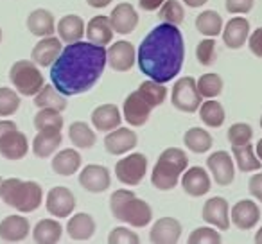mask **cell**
Masks as SVG:
<instances>
[{"instance_id":"cell-43","label":"cell","mask_w":262,"mask_h":244,"mask_svg":"<svg viewBox=\"0 0 262 244\" xmlns=\"http://www.w3.org/2000/svg\"><path fill=\"white\" fill-rule=\"evenodd\" d=\"M226 139L232 146H241V144L251 142L253 139V129H251L250 124L246 122H237V124H232L226 131Z\"/></svg>"},{"instance_id":"cell-48","label":"cell","mask_w":262,"mask_h":244,"mask_svg":"<svg viewBox=\"0 0 262 244\" xmlns=\"http://www.w3.org/2000/svg\"><path fill=\"white\" fill-rule=\"evenodd\" d=\"M248 47L257 58H262V27L255 29L248 38Z\"/></svg>"},{"instance_id":"cell-41","label":"cell","mask_w":262,"mask_h":244,"mask_svg":"<svg viewBox=\"0 0 262 244\" xmlns=\"http://www.w3.org/2000/svg\"><path fill=\"white\" fill-rule=\"evenodd\" d=\"M160 11V18L165 24H172V26H182L183 20H185V9L180 4L178 0H165Z\"/></svg>"},{"instance_id":"cell-23","label":"cell","mask_w":262,"mask_h":244,"mask_svg":"<svg viewBox=\"0 0 262 244\" xmlns=\"http://www.w3.org/2000/svg\"><path fill=\"white\" fill-rule=\"evenodd\" d=\"M223 41L228 49H241L250 38V22L246 16H233L225 27H223Z\"/></svg>"},{"instance_id":"cell-9","label":"cell","mask_w":262,"mask_h":244,"mask_svg":"<svg viewBox=\"0 0 262 244\" xmlns=\"http://www.w3.org/2000/svg\"><path fill=\"white\" fill-rule=\"evenodd\" d=\"M151 112H153V104L146 99V95L140 90L131 92L126 99H124L122 106V117L126 122L133 128H140L149 120Z\"/></svg>"},{"instance_id":"cell-39","label":"cell","mask_w":262,"mask_h":244,"mask_svg":"<svg viewBox=\"0 0 262 244\" xmlns=\"http://www.w3.org/2000/svg\"><path fill=\"white\" fill-rule=\"evenodd\" d=\"M198 83V90H200L201 97L205 99H214L217 95H221L223 92V79L219 74L210 72V74H203L200 79H196Z\"/></svg>"},{"instance_id":"cell-45","label":"cell","mask_w":262,"mask_h":244,"mask_svg":"<svg viewBox=\"0 0 262 244\" xmlns=\"http://www.w3.org/2000/svg\"><path fill=\"white\" fill-rule=\"evenodd\" d=\"M215 56H217V51H215V41L212 38H207V40H201L196 47V58L198 61L203 66H210L214 65Z\"/></svg>"},{"instance_id":"cell-54","label":"cell","mask_w":262,"mask_h":244,"mask_svg":"<svg viewBox=\"0 0 262 244\" xmlns=\"http://www.w3.org/2000/svg\"><path fill=\"white\" fill-rule=\"evenodd\" d=\"M255 153H257V157H258V160L262 162V139L257 142V146H255Z\"/></svg>"},{"instance_id":"cell-8","label":"cell","mask_w":262,"mask_h":244,"mask_svg":"<svg viewBox=\"0 0 262 244\" xmlns=\"http://www.w3.org/2000/svg\"><path fill=\"white\" fill-rule=\"evenodd\" d=\"M147 172V158L142 153H131L115 164L117 180L124 185L135 187L144 180Z\"/></svg>"},{"instance_id":"cell-28","label":"cell","mask_w":262,"mask_h":244,"mask_svg":"<svg viewBox=\"0 0 262 244\" xmlns=\"http://www.w3.org/2000/svg\"><path fill=\"white\" fill-rule=\"evenodd\" d=\"M67 233L72 240H88L95 233V221L90 214L77 212L67 221Z\"/></svg>"},{"instance_id":"cell-6","label":"cell","mask_w":262,"mask_h":244,"mask_svg":"<svg viewBox=\"0 0 262 244\" xmlns=\"http://www.w3.org/2000/svg\"><path fill=\"white\" fill-rule=\"evenodd\" d=\"M9 81L16 88V92L20 95H26V97H31V95L34 97L45 84L43 74L40 72V69L33 59L31 61L20 59V61L13 63L9 69Z\"/></svg>"},{"instance_id":"cell-15","label":"cell","mask_w":262,"mask_h":244,"mask_svg":"<svg viewBox=\"0 0 262 244\" xmlns=\"http://www.w3.org/2000/svg\"><path fill=\"white\" fill-rule=\"evenodd\" d=\"M203 219L210 226L217 230H228L230 228V205L225 197L214 196L203 205V212H201Z\"/></svg>"},{"instance_id":"cell-17","label":"cell","mask_w":262,"mask_h":244,"mask_svg":"<svg viewBox=\"0 0 262 244\" xmlns=\"http://www.w3.org/2000/svg\"><path fill=\"white\" fill-rule=\"evenodd\" d=\"M110 24H112L113 31L119 34H131L139 26V13L127 2H120L117 8L112 9L110 13Z\"/></svg>"},{"instance_id":"cell-40","label":"cell","mask_w":262,"mask_h":244,"mask_svg":"<svg viewBox=\"0 0 262 244\" xmlns=\"http://www.w3.org/2000/svg\"><path fill=\"white\" fill-rule=\"evenodd\" d=\"M139 90L146 95V99L153 104V108L162 106L165 102V99H167V88L164 86V83H158L155 79H147L144 83H140Z\"/></svg>"},{"instance_id":"cell-46","label":"cell","mask_w":262,"mask_h":244,"mask_svg":"<svg viewBox=\"0 0 262 244\" xmlns=\"http://www.w3.org/2000/svg\"><path fill=\"white\" fill-rule=\"evenodd\" d=\"M108 242L110 244H139L140 237L135 232H131L126 226H117L110 232L108 235Z\"/></svg>"},{"instance_id":"cell-21","label":"cell","mask_w":262,"mask_h":244,"mask_svg":"<svg viewBox=\"0 0 262 244\" xmlns=\"http://www.w3.org/2000/svg\"><path fill=\"white\" fill-rule=\"evenodd\" d=\"M31 223L24 215H8L0 223V239L4 242H22L29 237Z\"/></svg>"},{"instance_id":"cell-19","label":"cell","mask_w":262,"mask_h":244,"mask_svg":"<svg viewBox=\"0 0 262 244\" xmlns=\"http://www.w3.org/2000/svg\"><path fill=\"white\" fill-rule=\"evenodd\" d=\"M182 237V223L174 217H160L149 232V240L155 244H176Z\"/></svg>"},{"instance_id":"cell-42","label":"cell","mask_w":262,"mask_h":244,"mask_svg":"<svg viewBox=\"0 0 262 244\" xmlns=\"http://www.w3.org/2000/svg\"><path fill=\"white\" fill-rule=\"evenodd\" d=\"M20 95L13 88H0V117H11L20 108Z\"/></svg>"},{"instance_id":"cell-47","label":"cell","mask_w":262,"mask_h":244,"mask_svg":"<svg viewBox=\"0 0 262 244\" xmlns=\"http://www.w3.org/2000/svg\"><path fill=\"white\" fill-rule=\"evenodd\" d=\"M255 0H225L226 11L230 15H246L253 9Z\"/></svg>"},{"instance_id":"cell-1","label":"cell","mask_w":262,"mask_h":244,"mask_svg":"<svg viewBox=\"0 0 262 244\" xmlns=\"http://www.w3.org/2000/svg\"><path fill=\"white\" fill-rule=\"evenodd\" d=\"M108 65L104 45L92 41L67 43L51 65V81L63 95H79L94 88Z\"/></svg>"},{"instance_id":"cell-44","label":"cell","mask_w":262,"mask_h":244,"mask_svg":"<svg viewBox=\"0 0 262 244\" xmlns=\"http://www.w3.org/2000/svg\"><path fill=\"white\" fill-rule=\"evenodd\" d=\"M221 233L210 226H200L189 235V244H219Z\"/></svg>"},{"instance_id":"cell-16","label":"cell","mask_w":262,"mask_h":244,"mask_svg":"<svg viewBox=\"0 0 262 244\" xmlns=\"http://www.w3.org/2000/svg\"><path fill=\"white\" fill-rule=\"evenodd\" d=\"M182 187L185 190V194H189L190 197H201L210 190V176L200 165L194 167H187L185 172L182 174Z\"/></svg>"},{"instance_id":"cell-30","label":"cell","mask_w":262,"mask_h":244,"mask_svg":"<svg viewBox=\"0 0 262 244\" xmlns=\"http://www.w3.org/2000/svg\"><path fill=\"white\" fill-rule=\"evenodd\" d=\"M63 142L61 131H38L33 140V153L38 158H49L59 149Z\"/></svg>"},{"instance_id":"cell-26","label":"cell","mask_w":262,"mask_h":244,"mask_svg":"<svg viewBox=\"0 0 262 244\" xmlns=\"http://www.w3.org/2000/svg\"><path fill=\"white\" fill-rule=\"evenodd\" d=\"M113 31L112 24H110V18L108 16H94V18L88 22L86 26V31H84V36L88 38V41L95 45H110L113 41Z\"/></svg>"},{"instance_id":"cell-56","label":"cell","mask_w":262,"mask_h":244,"mask_svg":"<svg viewBox=\"0 0 262 244\" xmlns=\"http://www.w3.org/2000/svg\"><path fill=\"white\" fill-rule=\"evenodd\" d=\"M2 182H4V180H2V176H0V187H2Z\"/></svg>"},{"instance_id":"cell-37","label":"cell","mask_w":262,"mask_h":244,"mask_svg":"<svg viewBox=\"0 0 262 244\" xmlns=\"http://www.w3.org/2000/svg\"><path fill=\"white\" fill-rule=\"evenodd\" d=\"M63 126H65V119L58 109L40 108V112L34 115V128L38 131H61Z\"/></svg>"},{"instance_id":"cell-58","label":"cell","mask_w":262,"mask_h":244,"mask_svg":"<svg viewBox=\"0 0 262 244\" xmlns=\"http://www.w3.org/2000/svg\"><path fill=\"white\" fill-rule=\"evenodd\" d=\"M260 129H262V117H260Z\"/></svg>"},{"instance_id":"cell-53","label":"cell","mask_w":262,"mask_h":244,"mask_svg":"<svg viewBox=\"0 0 262 244\" xmlns=\"http://www.w3.org/2000/svg\"><path fill=\"white\" fill-rule=\"evenodd\" d=\"M182 2H185L189 8H201V6L207 4L208 0H182Z\"/></svg>"},{"instance_id":"cell-20","label":"cell","mask_w":262,"mask_h":244,"mask_svg":"<svg viewBox=\"0 0 262 244\" xmlns=\"http://www.w3.org/2000/svg\"><path fill=\"white\" fill-rule=\"evenodd\" d=\"M230 221L239 230H251L260 221V208L251 199H241L232 207Z\"/></svg>"},{"instance_id":"cell-22","label":"cell","mask_w":262,"mask_h":244,"mask_svg":"<svg viewBox=\"0 0 262 244\" xmlns=\"http://www.w3.org/2000/svg\"><path fill=\"white\" fill-rule=\"evenodd\" d=\"M61 51H63L61 40L52 34V36L40 38V41L34 45L33 52H31V59L38 66H51L58 59V56L61 54Z\"/></svg>"},{"instance_id":"cell-51","label":"cell","mask_w":262,"mask_h":244,"mask_svg":"<svg viewBox=\"0 0 262 244\" xmlns=\"http://www.w3.org/2000/svg\"><path fill=\"white\" fill-rule=\"evenodd\" d=\"M13 128H16V124L13 122V120H0V139Z\"/></svg>"},{"instance_id":"cell-50","label":"cell","mask_w":262,"mask_h":244,"mask_svg":"<svg viewBox=\"0 0 262 244\" xmlns=\"http://www.w3.org/2000/svg\"><path fill=\"white\" fill-rule=\"evenodd\" d=\"M164 2L165 0H140L139 6H140V9H144V11H158Z\"/></svg>"},{"instance_id":"cell-32","label":"cell","mask_w":262,"mask_h":244,"mask_svg":"<svg viewBox=\"0 0 262 244\" xmlns=\"http://www.w3.org/2000/svg\"><path fill=\"white\" fill-rule=\"evenodd\" d=\"M233 162L237 164L241 172H255L262 169V162L255 154V149L250 142L241 144V146H232Z\"/></svg>"},{"instance_id":"cell-29","label":"cell","mask_w":262,"mask_h":244,"mask_svg":"<svg viewBox=\"0 0 262 244\" xmlns=\"http://www.w3.org/2000/svg\"><path fill=\"white\" fill-rule=\"evenodd\" d=\"M83 158L76 149H61L52 158V171L59 176H72L81 169Z\"/></svg>"},{"instance_id":"cell-13","label":"cell","mask_w":262,"mask_h":244,"mask_svg":"<svg viewBox=\"0 0 262 244\" xmlns=\"http://www.w3.org/2000/svg\"><path fill=\"white\" fill-rule=\"evenodd\" d=\"M106 56H108V65L115 72H127L137 63V51L127 40H120L110 45Z\"/></svg>"},{"instance_id":"cell-24","label":"cell","mask_w":262,"mask_h":244,"mask_svg":"<svg viewBox=\"0 0 262 244\" xmlns=\"http://www.w3.org/2000/svg\"><path fill=\"white\" fill-rule=\"evenodd\" d=\"M84 31H86V24L77 15H67L59 18V22L56 24V34L65 43L81 41L84 36Z\"/></svg>"},{"instance_id":"cell-25","label":"cell","mask_w":262,"mask_h":244,"mask_svg":"<svg viewBox=\"0 0 262 244\" xmlns=\"http://www.w3.org/2000/svg\"><path fill=\"white\" fill-rule=\"evenodd\" d=\"M122 115L117 104H101L92 112V124L97 131H112L119 128Z\"/></svg>"},{"instance_id":"cell-14","label":"cell","mask_w":262,"mask_h":244,"mask_svg":"<svg viewBox=\"0 0 262 244\" xmlns=\"http://www.w3.org/2000/svg\"><path fill=\"white\" fill-rule=\"evenodd\" d=\"M139 144V137L133 129L129 128H115L112 131H108V135L104 137V149L110 154H126L131 149H135Z\"/></svg>"},{"instance_id":"cell-55","label":"cell","mask_w":262,"mask_h":244,"mask_svg":"<svg viewBox=\"0 0 262 244\" xmlns=\"http://www.w3.org/2000/svg\"><path fill=\"white\" fill-rule=\"evenodd\" d=\"M255 242H257V244H262V226L257 230V233H255Z\"/></svg>"},{"instance_id":"cell-18","label":"cell","mask_w":262,"mask_h":244,"mask_svg":"<svg viewBox=\"0 0 262 244\" xmlns=\"http://www.w3.org/2000/svg\"><path fill=\"white\" fill-rule=\"evenodd\" d=\"M29 153V140L18 128H13L0 139V154L6 160H22Z\"/></svg>"},{"instance_id":"cell-33","label":"cell","mask_w":262,"mask_h":244,"mask_svg":"<svg viewBox=\"0 0 262 244\" xmlns=\"http://www.w3.org/2000/svg\"><path fill=\"white\" fill-rule=\"evenodd\" d=\"M34 104L38 108H52L63 112L67 109V95H63L54 84H43V88L34 95Z\"/></svg>"},{"instance_id":"cell-35","label":"cell","mask_w":262,"mask_h":244,"mask_svg":"<svg viewBox=\"0 0 262 244\" xmlns=\"http://www.w3.org/2000/svg\"><path fill=\"white\" fill-rule=\"evenodd\" d=\"M183 144H185L187 149L192 151V153L203 154L210 149L214 140H212V135L207 131V129L194 126V128H190L189 131H185V135H183Z\"/></svg>"},{"instance_id":"cell-34","label":"cell","mask_w":262,"mask_h":244,"mask_svg":"<svg viewBox=\"0 0 262 244\" xmlns=\"http://www.w3.org/2000/svg\"><path fill=\"white\" fill-rule=\"evenodd\" d=\"M69 139L79 149H92L97 142V135L95 131L83 120H76L69 128Z\"/></svg>"},{"instance_id":"cell-12","label":"cell","mask_w":262,"mask_h":244,"mask_svg":"<svg viewBox=\"0 0 262 244\" xmlns=\"http://www.w3.org/2000/svg\"><path fill=\"white\" fill-rule=\"evenodd\" d=\"M79 185L92 194H101L112 185V174L104 165L90 164L79 172Z\"/></svg>"},{"instance_id":"cell-10","label":"cell","mask_w":262,"mask_h":244,"mask_svg":"<svg viewBox=\"0 0 262 244\" xmlns=\"http://www.w3.org/2000/svg\"><path fill=\"white\" fill-rule=\"evenodd\" d=\"M76 196L67 187H52L45 197V207L52 217H70L76 208Z\"/></svg>"},{"instance_id":"cell-36","label":"cell","mask_w":262,"mask_h":244,"mask_svg":"<svg viewBox=\"0 0 262 244\" xmlns=\"http://www.w3.org/2000/svg\"><path fill=\"white\" fill-rule=\"evenodd\" d=\"M198 113H200L201 122L205 126H208V128H221L225 124V119H226L225 108H223L221 102L214 101V99H208L207 102H201Z\"/></svg>"},{"instance_id":"cell-49","label":"cell","mask_w":262,"mask_h":244,"mask_svg":"<svg viewBox=\"0 0 262 244\" xmlns=\"http://www.w3.org/2000/svg\"><path fill=\"white\" fill-rule=\"evenodd\" d=\"M248 190H250V194L255 199L262 203V172L251 176L250 182H248Z\"/></svg>"},{"instance_id":"cell-38","label":"cell","mask_w":262,"mask_h":244,"mask_svg":"<svg viewBox=\"0 0 262 244\" xmlns=\"http://www.w3.org/2000/svg\"><path fill=\"white\" fill-rule=\"evenodd\" d=\"M196 29L207 38L217 36L223 33V16L217 11L207 9L196 16Z\"/></svg>"},{"instance_id":"cell-31","label":"cell","mask_w":262,"mask_h":244,"mask_svg":"<svg viewBox=\"0 0 262 244\" xmlns=\"http://www.w3.org/2000/svg\"><path fill=\"white\" fill-rule=\"evenodd\" d=\"M63 235V226L58 219H41L33 228V239L38 244H56Z\"/></svg>"},{"instance_id":"cell-5","label":"cell","mask_w":262,"mask_h":244,"mask_svg":"<svg viewBox=\"0 0 262 244\" xmlns=\"http://www.w3.org/2000/svg\"><path fill=\"white\" fill-rule=\"evenodd\" d=\"M189 167V158L187 153L180 147H169L160 154L158 162L155 164L153 172H151V183L158 190H172L178 185L180 178Z\"/></svg>"},{"instance_id":"cell-57","label":"cell","mask_w":262,"mask_h":244,"mask_svg":"<svg viewBox=\"0 0 262 244\" xmlns=\"http://www.w3.org/2000/svg\"><path fill=\"white\" fill-rule=\"evenodd\" d=\"M0 41H2V29H0Z\"/></svg>"},{"instance_id":"cell-11","label":"cell","mask_w":262,"mask_h":244,"mask_svg":"<svg viewBox=\"0 0 262 244\" xmlns=\"http://www.w3.org/2000/svg\"><path fill=\"white\" fill-rule=\"evenodd\" d=\"M207 167L217 185L228 187L235 180V165L228 151H215L207 158Z\"/></svg>"},{"instance_id":"cell-4","label":"cell","mask_w":262,"mask_h":244,"mask_svg":"<svg viewBox=\"0 0 262 244\" xmlns=\"http://www.w3.org/2000/svg\"><path fill=\"white\" fill-rule=\"evenodd\" d=\"M0 199L20 214H29L43 203V189L38 182H24L20 178H8L0 187Z\"/></svg>"},{"instance_id":"cell-2","label":"cell","mask_w":262,"mask_h":244,"mask_svg":"<svg viewBox=\"0 0 262 244\" xmlns=\"http://www.w3.org/2000/svg\"><path fill=\"white\" fill-rule=\"evenodd\" d=\"M185 59L182 31L172 24L157 26L140 43L137 63L142 74L158 83H169L178 76Z\"/></svg>"},{"instance_id":"cell-7","label":"cell","mask_w":262,"mask_h":244,"mask_svg":"<svg viewBox=\"0 0 262 244\" xmlns=\"http://www.w3.org/2000/svg\"><path fill=\"white\" fill-rule=\"evenodd\" d=\"M201 99L203 97H201L200 90H198V83L194 77H180L174 83V88H172L171 94V102L176 109H180L183 113H194L200 109Z\"/></svg>"},{"instance_id":"cell-27","label":"cell","mask_w":262,"mask_h":244,"mask_svg":"<svg viewBox=\"0 0 262 244\" xmlns=\"http://www.w3.org/2000/svg\"><path fill=\"white\" fill-rule=\"evenodd\" d=\"M27 29L38 38L52 36L56 33V20L49 9H34L27 16Z\"/></svg>"},{"instance_id":"cell-52","label":"cell","mask_w":262,"mask_h":244,"mask_svg":"<svg viewBox=\"0 0 262 244\" xmlns=\"http://www.w3.org/2000/svg\"><path fill=\"white\" fill-rule=\"evenodd\" d=\"M86 2H88V6H90V8L102 9V8H106V6L112 4L113 0H86Z\"/></svg>"},{"instance_id":"cell-3","label":"cell","mask_w":262,"mask_h":244,"mask_svg":"<svg viewBox=\"0 0 262 244\" xmlns=\"http://www.w3.org/2000/svg\"><path fill=\"white\" fill-rule=\"evenodd\" d=\"M110 210L113 217L133 228H144L153 221V208L149 203L140 197L133 190L120 189L112 192L110 196Z\"/></svg>"}]
</instances>
